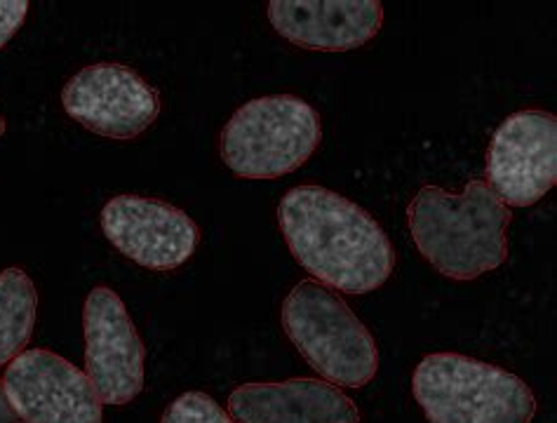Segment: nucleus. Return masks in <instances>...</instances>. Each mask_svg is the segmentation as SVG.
<instances>
[{
  "mask_svg": "<svg viewBox=\"0 0 557 423\" xmlns=\"http://www.w3.org/2000/svg\"><path fill=\"white\" fill-rule=\"evenodd\" d=\"M85 374L107 407H123L144 390L146 348L125 301L99 285L83 306Z\"/></svg>",
  "mask_w": 557,
  "mask_h": 423,
  "instance_id": "1a4fd4ad",
  "label": "nucleus"
},
{
  "mask_svg": "<svg viewBox=\"0 0 557 423\" xmlns=\"http://www.w3.org/2000/svg\"><path fill=\"white\" fill-rule=\"evenodd\" d=\"M107 240L137 266L170 273L196 254L200 228L184 210L165 200L115 196L99 214Z\"/></svg>",
  "mask_w": 557,
  "mask_h": 423,
  "instance_id": "9d476101",
  "label": "nucleus"
},
{
  "mask_svg": "<svg viewBox=\"0 0 557 423\" xmlns=\"http://www.w3.org/2000/svg\"><path fill=\"white\" fill-rule=\"evenodd\" d=\"M233 423H360L358 405L322 378L243 384L228 396Z\"/></svg>",
  "mask_w": 557,
  "mask_h": 423,
  "instance_id": "f8f14e48",
  "label": "nucleus"
},
{
  "mask_svg": "<svg viewBox=\"0 0 557 423\" xmlns=\"http://www.w3.org/2000/svg\"><path fill=\"white\" fill-rule=\"evenodd\" d=\"M510 210L487 182H468L461 194L423 186L407 208L419 254L449 281H475L508 261Z\"/></svg>",
  "mask_w": 557,
  "mask_h": 423,
  "instance_id": "f03ea898",
  "label": "nucleus"
},
{
  "mask_svg": "<svg viewBox=\"0 0 557 423\" xmlns=\"http://www.w3.org/2000/svg\"><path fill=\"white\" fill-rule=\"evenodd\" d=\"M38 320V291L24 269L0 273V368L26 351Z\"/></svg>",
  "mask_w": 557,
  "mask_h": 423,
  "instance_id": "ddd939ff",
  "label": "nucleus"
},
{
  "mask_svg": "<svg viewBox=\"0 0 557 423\" xmlns=\"http://www.w3.org/2000/svg\"><path fill=\"white\" fill-rule=\"evenodd\" d=\"M0 423H20V416L14 414V410L8 402L5 388H3V378H0Z\"/></svg>",
  "mask_w": 557,
  "mask_h": 423,
  "instance_id": "dca6fc26",
  "label": "nucleus"
},
{
  "mask_svg": "<svg viewBox=\"0 0 557 423\" xmlns=\"http://www.w3.org/2000/svg\"><path fill=\"white\" fill-rule=\"evenodd\" d=\"M3 135H5V119L0 115V137H3Z\"/></svg>",
  "mask_w": 557,
  "mask_h": 423,
  "instance_id": "f3484780",
  "label": "nucleus"
},
{
  "mask_svg": "<svg viewBox=\"0 0 557 423\" xmlns=\"http://www.w3.org/2000/svg\"><path fill=\"white\" fill-rule=\"evenodd\" d=\"M557 182V119L524 109L496 127L487 151V186L510 208H532Z\"/></svg>",
  "mask_w": 557,
  "mask_h": 423,
  "instance_id": "0eeeda50",
  "label": "nucleus"
},
{
  "mask_svg": "<svg viewBox=\"0 0 557 423\" xmlns=\"http://www.w3.org/2000/svg\"><path fill=\"white\" fill-rule=\"evenodd\" d=\"M281 323L292 346L339 388H364L379 372V348L350 306L315 281H301L283 301Z\"/></svg>",
  "mask_w": 557,
  "mask_h": 423,
  "instance_id": "7ed1b4c3",
  "label": "nucleus"
},
{
  "mask_svg": "<svg viewBox=\"0 0 557 423\" xmlns=\"http://www.w3.org/2000/svg\"><path fill=\"white\" fill-rule=\"evenodd\" d=\"M267 14L277 36L313 52L358 50L384 26L379 0H271Z\"/></svg>",
  "mask_w": 557,
  "mask_h": 423,
  "instance_id": "9b49d317",
  "label": "nucleus"
},
{
  "mask_svg": "<svg viewBox=\"0 0 557 423\" xmlns=\"http://www.w3.org/2000/svg\"><path fill=\"white\" fill-rule=\"evenodd\" d=\"M62 107L90 133L129 141L158 121L160 92L135 69L101 62L73 73L62 90Z\"/></svg>",
  "mask_w": 557,
  "mask_h": 423,
  "instance_id": "423d86ee",
  "label": "nucleus"
},
{
  "mask_svg": "<svg viewBox=\"0 0 557 423\" xmlns=\"http://www.w3.org/2000/svg\"><path fill=\"white\" fill-rule=\"evenodd\" d=\"M429 423H532L536 396L520 376L461 353H431L412 374Z\"/></svg>",
  "mask_w": 557,
  "mask_h": 423,
  "instance_id": "20e7f679",
  "label": "nucleus"
},
{
  "mask_svg": "<svg viewBox=\"0 0 557 423\" xmlns=\"http://www.w3.org/2000/svg\"><path fill=\"white\" fill-rule=\"evenodd\" d=\"M277 224L297 264L332 291L372 295L395 271L386 231L358 202L330 188H289L277 206Z\"/></svg>",
  "mask_w": 557,
  "mask_h": 423,
  "instance_id": "f257e3e1",
  "label": "nucleus"
},
{
  "mask_svg": "<svg viewBox=\"0 0 557 423\" xmlns=\"http://www.w3.org/2000/svg\"><path fill=\"white\" fill-rule=\"evenodd\" d=\"M322 141L320 113L297 95L247 101L219 137L224 165L238 179H281L309 163Z\"/></svg>",
  "mask_w": 557,
  "mask_h": 423,
  "instance_id": "39448f33",
  "label": "nucleus"
},
{
  "mask_svg": "<svg viewBox=\"0 0 557 423\" xmlns=\"http://www.w3.org/2000/svg\"><path fill=\"white\" fill-rule=\"evenodd\" d=\"M160 423H233V419L208 393L188 390L168 407Z\"/></svg>",
  "mask_w": 557,
  "mask_h": 423,
  "instance_id": "4468645a",
  "label": "nucleus"
},
{
  "mask_svg": "<svg viewBox=\"0 0 557 423\" xmlns=\"http://www.w3.org/2000/svg\"><path fill=\"white\" fill-rule=\"evenodd\" d=\"M28 3L26 0H0V50L14 38L26 22Z\"/></svg>",
  "mask_w": 557,
  "mask_h": 423,
  "instance_id": "2eb2a0df",
  "label": "nucleus"
},
{
  "mask_svg": "<svg viewBox=\"0 0 557 423\" xmlns=\"http://www.w3.org/2000/svg\"><path fill=\"white\" fill-rule=\"evenodd\" d=\"M8 402L22 423H101L104 402L90 376L48 348L14 358L3 374Z\"/></svg>",
  "mask_w": 557,
  "mask_h": 423,
  "instance_id": "6e6552de",
  "label": "nucleus"
}]
</instances>
